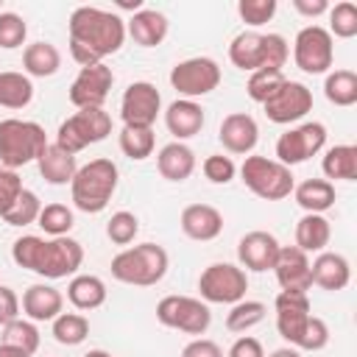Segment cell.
Returning a JSON list of instances; mask_svg holds the SVG:
<instances>
[{
  "mask_svg": "<svg viewBox=\"0 0 357 357\" xmlns=\"http://www.w3.org/2000/svg\"><path fill=\"white\" fill-rule=\"evenodd\" d=\"M70 56L81 67L100 64L106 56L117 53L126 42V20L98 6H78L67 22Z\"/></svg>",
  "mask_w": 357,
  "mask_h": 357,
  "instance_id": "obj_1",
  "label": "cell"
},
{
  "mask_svg": "<svg viewBox=\"0 0 357 357\" xmlns=\"http://www.w3.org/2000/svg\"><path fill=\"white\" fill-rule=\"evenodd\" d=\"M14 265L33 271L45 279H67L75 276V271L84 262V245L73 237H39V234H22L11 245Z\"/></svg>",
  "mask_w": 357,
  "mask_h": 357,
  "instance_id": "obj_2",
  "label": "cell"
},
{
  "mask_svg": "<svg viewBox=\"0 0 357 357\" xmlns=\"http://www.w3.org/2000/svg\"><path fill=\"white\" fill-rule=\"evenodd\" d=\"M117 181H120V170L112 159L98 156V159L86 162L84 167H78V173L70 181V195H73L75 209H81L86 215L103 212L117 190Z\"/></svg>",
  "mask_w": 357,
  "mask_h": 357,
  "instance_id": "obj_3",
  "label": "cell"
},
{
  "mask_svg": "<svg viewBox=\"0 0 357 357\" xmlns=\"http://www.w3.org/2000/svg\"><path fill=\"white\" fill-rule=\"evenodd\" d=\"M290 56L287 39L282 33H259V31H243L229 45V59L243 73L257 70H282Z\"/></svg>",
  "mask_w": 357,
  "mask_h": 357,
  "instance_id": "obj_4",
  "label": "cell"
},
{
  "mask_svg": "<svg viewBox=\"0 0 357 357\" xmlns=\"http://www.w3.org/2000/svg\"><path fill=\"white\" fill-rule=\"evenodd\" d=\"M170 265V257L162 245L156 243H139L134 248H123L114 259H112V276L123 284H134V287H153L156 282L165 279Z\"/></svg>",
  "mask_w": 357,
  "mask_h": 357,
  "instance_id": "obj_5",
  "label": "cell"
},
{
  "mask_svg": "<svg viewBox=\"0 0 357 357\" xmlns=\"http://www.w3.org/2000/svg\"><path fill=\"white\" fill-rule=\"evenodd\" d=\"M47 148L45 128L33 120L6 117L0 120V165L8 170L25 167L42 156Z\"/></svg>",
  "mask_w": 357,
  "mask_h": 357,
  "instance_id": "obj_6",
  "label": "cell"
},
{
  "mask_svg": "<svg viewBox=\"0 0 357 357\" xmlns=\"http://www.w3.org/2000/svg\"><path fill=\"white\" fill-rule=\"evenodd\" d=\"M112 134V117L106 109H78L75 114H70L67 120H61L59 131H56V145L75 156L84 148L103 142Z\"/></svg>",
  "mask_w": 357,
  "mask_h": 357,
  "instance_id": "obj_7",
  "label": "cell"
},
{
  "mask_svg": "<svg viewBox=\"0 0 357 357\" xmlns=\"http://www.w3.org/2000/svg\"><path fill=\"white\" fill-rule=\"evenodd\" d=\"M240 178L262 201H282L296 187L290 167L268 156H245V162L240 165Z\"/></svg>",
  "mask_w": 357,
  "mask_h": 357,
  "instance_id": "obj_8",
  "label": "cell"
},
{
  "mask_svg": "<svg viewBox=\"0 0 357 357\" xmlns=\"http://www.w3.org/2000/svg\"><path fill=\"white\" fill-rule=\"evenodd\" d=\"M201 298L209 304H237L245 298L248 276L240 265L231 262H212L198 276Z\"/></svg>",
  "mask_w": 357,
  "mask_h": 357,
  "instance_id": "obj_9",
  "label": "cell"
},
{
  "mask_svg": "<svg viewBox=\"0 0 357 357\" xmlns=\"http://www.w3.org/2000/svg\"><path fill=\"white\" fill-rule=\"evenodd\" d=\"M156 321L167 329H178L187 335H204L212 324V312L206 301L192 296H165L156 304Z\"/></svg>",
  "mask_w": 357,
  "mask_h": 357,
  "instance_id": "obj_10",
  "label": "cell"
},
{
  "mask_svg": "<svg viewBox=\"0 0 357 357\" xmlns=\"http://www.w3.org/2000/svg\"><path fill=\"white\" fill-rule=\"evenodd\" d=\"M293 61L307 75H324L329 73L335 61V39L321 25H307L296 33L293 42Z\"/></svg>",
  "mask_w": 357,
  "mask_h": 357,
  "instance_id": "obj_11",
  "label": "cell"
},
{
  "mask_svg": "<svg viewBox=\"0 0 357 357\" xmlns=\"http://www.w3.org/2000/svg\"><path fill=\"white\" fill-rule=\"evenodd\" d=\"M170 86L187 98V100H195V98H204L209 95L212 89L220 86V67L215 59L209 56H192V59H184L178 61L173 70H170Z\"/></svg>",
  "mask_w": 357,
  "mask_h": 357,
  "instance_id": "obj_12",
  "label": "cell"
},
{
  "mask_svg": "<svg viewBox=\"0 0 357 357\" xmlns=\"http://www.w3.org/2000/svg\"><path fill=\"white\" fill-rule=\"evenodd\" d=\"M326 145V126L318 120L301 123L296 128H287L284 134H279L276 139V162H282L284 167L301 165L307 159H312L315 153H321Z\"/></svg>",
  "mask_w": 357,
  "mask_h": 357,
  "instance_id": "obj_13",
  "label": "cell"
},
{
  "mask_svg": "<svg viewBox=\"0 0 357 357\" xmlns=\"http://www.w3.org/2000/svg\"><path fill=\"white\" fill-rule=\"evenodd\" d=\"M159 112H162V95L151 81H134V84L126 86V92L120 98V120H123V126L153 128Z\"/></svg>",
  "mask_w": 357,
  "mask_h": 357,
  "instance_id": "obj_14",
  "label": "cell"
},
{
  "mask_svg": "<svg viewBox=\"0 0 357 357\" xmlns=\"http://www.w3.org/2000/svg\"><path fill=\"white\" fill-rule=\"evenodd\" d=\"M112 84H114V73L103 61L92 64V67H81L75 81L70 84V92H67L70 103L75 109H103Z\"/></svg>",
  "mask_w": 357,
  "mask_h": 357,
  "instance_id": "obj_15",
  "label": "cell"
},
{
  "mask_svg": "<svg viewBox=\"0 0 357 357\" xmlns=\"http://www.w3.org/2000/svg\"><path fill=\"white\" fill-rule=\"evenodd\" d=\"M265 109V117L271 123H279V126H290L296 120H301L307 112H312V92L307 84L301 81H284L279 86V92L262 106Z\"/></svg>",
  "mask_w": 357,
  "mask_h": 357,
  "instance_id": "obj_16",
  "label": "cell"
},
{
  "mask_svg": "<svg viewBox=\"0 0 357 357\" xmlns=\"http://www.w3.org/2000/svg\"><path fill=\"white\" fill-rule=\"evenodd\" d=\"M273 307H276V332H279V337L287 340L296 349V343L301 340V332H304V326L312 315L307 293H284L282 290L276 296Z\"/></svg>",
  "mask_w": 357,
  "mask_h": 357,
  "instance_id": "obj_17",
  "label": "cell"
},
{
  "mask_svg": "<svg viewBox=\"0 0 357 357\" xmlns=\"http://www.w3.org/2000/svg\"><path fill=\"white\" fill-rule=\"evenodd\" d=\"M279 248H282V245H279V240H276L271 231L254 229V231L243 234L240 243H237L240 268H243V271H254V273L273 271L276 257H279Z\"/></svg>",
  "mask_w": 357,
  "mask_h": 357,
  "instance_id": "obj_18",
  "label": "cell"
},
{
  "mask_svg": "<svg viewBox=\"0 0 357 357\" xmlns=\"http://www.w3.org/2000/svg\"><path fill=\"white\" fill-rule=\"evenodd\" d=\"M276 282L284 293H307L312 287L310 279V257L296 245H282L276 265H273Z\"/></svg>",
  "mask_w": 357,
  "mask_h": 357,
  "instance_id": "obj_19",
  "label": "cell"
},
{
  "mask_svg": "<svg viewBox=\"0 0 357 357\" xmlns=\"http://www.w3.org/2000/svg\"><path fill=\"white\" fill-rule=\"evenodd\" d=\"M218 139L220 145L229 151V153H237V156H245L257 148L259 142V126L251 114L245 112H231L223 117L220 123V131H218Z\"/></svg>",
  "mask_w": 357,
  "mask_h": 357,
  "instance_id": "obj_20",
  "label": "cell"
},
{
  "mask_svg": "<svg viewBox=\"0 0 357 357\" xmlns=\"http://www.w3.org/2000/svg\"><path fill=\"white\" fill-rule=\"evenodd\" d=\"M178 223H181V231L190 240H198V243H209L223 231V215L212 204H190V206H184Z\"/></svg>",
  "mask_w": 357,
  "mask_h": 357,
  "instance_id": "obj_21",
  "label": "cell"
},
{
  "mask_svg": "<svg viewBox=\"0 0 357 357\" xmlns=\"http://www.w3.org/2000/svg\"><path fill=\"white\" fill-rule=\"evenodd\" d=\"M310 279L321 290H332L335 293V290H343L351 282V265L337 251H321L310 262Z\"/></svg>",
  "mask_w": 357,
  "mask_h": 357,
  "instance_id": "obj_22",
  "label": "cell"
},
{
  "mask_svg": "<svg viewBox=\"0 0 357 357\" xmlns=\"http://www.w3.org/2000/svg\"><path fill=\"white\" fill-rule=\"evenodd\" d=\"M20 307L28 315V321H33V324L36 321H53V318H59L64 312V296L53 284L36 282L22 293Z\"/></svg>",
  "mask_w": 357,
  "mask_h": 357,
  "instance_id": "obj_23",
  "label": "cell"
},
{
  "mask_svg": "<svg viewBox=\"0 0 357 357\" xmlns=\"http://www.w3.org/2000/svg\"><path fill=\"white\" fill-rule=\"evenodd\" d=\"M204 120H206V117H204L201 103L187 100V98H176V100L165 109V126H167V131L176 137V142L201 134Z\"/></svg>",
  "mask_w": 357,
  "mask_h": 357,
  "instance_id": "obj_24",
  "label": "cell"
},
{
  "mask_svg": "<svg viewBox=\"0 0 357 357\" xmlns=\"http://www.w3.org/2000/svg\"><path fill=\"white\" fill-rule=\"evenodd\" d=\"M170 31V22L162 11L156 8H142L137 14H131V20H126V33L139 45V47H156L165 42Z\"/></svg>",
  "mask_w": 357,
  "mask_h": 357,
  "instance_id": "obj_25",
  "label": "cell"
},
{
  "mask_svg": "<svg viewBox=\"0 0 357 357\" xmlns=\"http://www.w3.org/2000/svg\"><path fill=\"white\" fill-rule=\"evenodd\" d=\"M156 170L162 178L167 181H187L195 170V153L190 145L184 142H167L159 153H156Z\"/></svg>",
  "mask_w": 357,
  "mask_h": 357,
  "instance_id": "obj_26",
  "label": "cell"
},
{
  "mask_svg": "<svg viewBox=\"0 0 357 357\" xmlns=\"http://www.w3.org/2000/svg\"><path fill=\"white\" fill-rule=\"evenodd\" d=\"M293 198H296V204H298L304 212H310V215H324L326 209L335 206L337 192H335V184L326 181V178H304L301 184L293 187Z\"/></svg>",
  "mask_w": 357,
  "mask_h": 357,
  "instance_id": "obj_27",
  "label": "cell"
},
{
  "mask_svg": "<svg viewBox=\"0 0 357 357\" xmlns=\"http://www.w3.org/2000/svg\"><path fill=\"white\" fill-rule=\"evenodd\" d=\"M36 167H39V176L47 181V184H70L73 176L78 173V165H75V156L64 153L56 142H47V148L42 151V156L36 159Z\"/></svg>",
  "mask_w": 357,
  "mask_h": 357,
  "instance_id": "obj_28",
  "label": "cell"
},
{
  "mask_svg": "<svg viewBox=\"0 0 357 357\" xmlns=\"http://www.w3.org/2000/svg\"><path fill=\"white\" fill-rule=\"evenodd\" d=\"M106 282L95 273H78L70 279L67 284V298L75 310L81 312H89V310H98L103 301H106Z\"/></svg>",
  "mask_w": 357,
  "mask_h": 357,
  "instance_id": "obj_29",
  "label": "cell"
},
{
  "mask_svg": "<svg viewBox=\"0 0 357 357\" xmlns=\"http://www.w3.org/2000/svg\"><path fill=\"white\" fill-rule=\"evenodd\" d=\"M332 237V226L324 215H310L304 212L296 223V248H301L304 254H321L326 251Z\"/></svg>",
  "mask_w": 357,
  "mask_h": 357,
  "instance_id": "obj_30",
  "label": "cell"
},
{
  "mask_svg": "<svg viewBox=\"0 0 357 357\" xmlns=\"http://www.w3.org/2000/svg\"><path fill=\"white\" fill-rule=\"evenodd\" d=\"M61 67V53L53 42H33L22 50V70L28 78H50Z\"/></svg>",
  "mask_w": 357,
  "mask_h": 357,
  "instance_id": "obj_31",
  "label": "cell"
},
{
  "mask_svg": "<svg viewBox=\"0 0 357 357\" xmlns=\"http://www.w3.org/2000/svg\"><path fill=\"white\" fill-rule=\"evenodd\" d=\"M321 170L335 181H354L357 178V148L354 145H332L326 148L324 159H321Z\"/></svg>",
  "mask_w": 357,
  "mask_h": 357,
  "instance_id": "obj_32",
  "label": "cell"
},
{
  "mask_svg": "<svg viewBox=\"0 0 357 357\" xmlns=\"http://www.w3.org/2000/svg\"><path fill=\"white\" fill-rule=\"evenodd\" d=\"M33 100V81L25 73L3 70L0 73V106L3 109H25Z\"/></svg>",
  "mask_w": 357,
  "mask_h": 357,
  "instance_id": "obj_33",
  "label": "cell"
},
{
  "mask_svg": "<svg viewBox=\"0 0 357 357\" xmlns=\"http://www.w3.org/2000/svg\"><path fill=\"white\" fill-rule=\"evenodd\" d=\"M324 95L329 103L346 109L357 103V73L351 70H332L324 78Z\"/></svg>",
  "mask_w": 357,
  "mask_h": 357,
  "instance_id": "obj_34",
  "label": "cell"
},
{
  "mask_svg": "<svg viewBox=\"0 0 357 357\" xmlns=\"http://www.w3.org/2000/svg\"><path fill=\"white\" fill-rule=\"evenodd\" d=\"M117 139H120V151H123L128 159H134V162L148 159V156L153 153V148H156V134H153V128L123 126Z\"/></svg>",
  "mask_w": 357,
  "mask_h": 357,
  "instance_id": "obj_35",
  "label": "cell"
},
{
  "mask_svg": "<svg viewBox=\"0 0 357 357\" xmlns=\"http://www.w3.org/2000/svg\"><path fill=\"white\" fill-rule=\"evenodd\" d=\"M0 343L6 346H14L25 354H33L39 349V329L33 321L28 318H14L11 324L3 326V335H0Z\"/></svg>",
  "mask_w": 357,
  "mask_h": 357,
  "instance_id": "obj_36",
  "label": "cell"
},
{
  "mask_svg": "<svg viewBox=\"0 0 357 357\" xmlns=\"http://www.w3.org/2000/svg\"><path fill=\"white\" fill-rule=\"evenodd\" d=\"M268 307L262 301H254V298H243L237 304H231L229 315H226V329L229 332H248L254 329L257 324H262Z\"/></svg>",
  "mask_w": 357,
  "mask_h": 357,
  "instance_id": "obj_37",
  "label": "cell"
},
{
  "mask_svg": "<svg viewBox=\"0 0 357 357\" xmlns=\"http://www.w3.org/2000/svg\"><path fill=\"white\" fill-rule=\"evenodd\" d=\"M53 337L61 346H78L89 337V321L81 312H61L53 318Z\"/></svg>",
  "mask_w": 357,
  "mask_h": 357,
  "instance_id": "obj_38",
  "label": "cell"
},
{
  "mask_svg": "<svg viewBox=\"0 0 357 357\" xmlns=\"http://www.w3.org/2000/svg\"><path fill=\"white\" fill-rule=\"evenodd\" d=\"M284 81H287V78H284L282 70H257V73L248 75L245 92H248V98H251L254 103H262V106H265V103L279 92V86H282Z\"/></svg>",
  "mask_w": 357,
  "mask_h": 357,
  "instance_id": "obj_39",
  "label": "cell"
},
{
  "mask_svg": "<svg viewBox=\"0 0 357 357\" xmlns=\"http://www.w3.org/2000/svg\"><path fill=\"white\" fill-rule=\"evenodd\" d=\"M36 223L50 237H67L70 229L75 226V218H73V209L70 206H64V204H47V206H42Z\"/></svg>",
  "mask_w": 357,
  "mask_h": 357,
  "instance_id": "obj_40",
  "label": "cell"
},
{
  "mask_svg": "<svg viewBox=\"0 0 357 357\" xmlns=\"http://www.w3.org/2000/svg\"><path fill=\"white\" fill-rule=\"evenodd\" d=\"M329 36H340V39H351L357 36V6L351 0L335 3L329 6Z\"/></svg>",
  "mask_w": 357,
  "mask_h": 357,
  "instance_id": "obj_41",
  "label": "cell"
},
{
  "mask_svg": "<svg viewBox=\"0 0 357 357\" xmlns=\"http://www.w3.org/2000/svg\"><path fill=\"white\" fill-rule=\"evenodd\" d=\"M39 212H42L39 195H36L33 190H22L20 198L14 201V206L3 215V220H6L8 226H28V223H36Z\"/></svg>",
  "mask_w": 357,
  "mask_h": 357,
  "instance_id": "obj_42",
  "label": "cell"
},
{
  "mask_svg": "<svg viewBox=\"0 0 357 357\" xmlns=\"http://www.w3.org/2000/svg\"><path fill=\"white\" fill-rule=\"evenodd\" d=\"M137 234H139V220H137V215L128 212V209L114 212V215L109 218V223H106V237H109L114 245H128V243H134Z\"/></svg>",
  "mask_w": 357,
  "mask_h": 357,
  "instance_id": "obj_43",
  "label": "cell"
},
{
  "mask_svg": "<svg viewBox=\"0 0 357 357\" xmlns=\"http://www.w3.org/2000/svg\"><path fill=\"white\" fill-rule=\"evenodd\" d=\"M25 36H28L25 20L14 11H0V47L14 50V47L25 45Z\"/></svg>",
  "mask_w": 357,
  "mask_h": 357,
  "instance_id": "obj_44",
  "label": "cell"
},
{
  "mask_svg": "<svg viewBox=\"0 0 357 357\" xmlns=\"http://www.w3.org/2000/svg\"><path fill=\"white\" fill-rule=\"evenodd\" d=\"M237 14H240V20H243L245 25L259 28V25H265V22L273 20V14H276V0H240V3H237Z\"/></svg>",
  "mask_w": 357,
  "mask_h": 357,
  "instance_id": "obj_45",
  "label": "cell"
},
{
  "mask_svg": "<svg viewBox=\"0 0 357 357\" xmlns=\"http://www.w3.org/2000/svg\"><path fill=\"white\" fill-rule=\"evenodd\" d=\"M204 176L212 181V184H229L234 176H237V165L231 156H223V153H212L204 159Z\"/></svg>",
  "mask_w": 357,
  "mask_h": 357,
  "instance_id": "obj_46",
  "label": "cell"
},
{
  "mask_svg": "<svg viewBox=\"0 0 357 357\" xmlns=\"http://www.w3.org/2000/svg\"><path fill=\"white\" fill-rule=\"evenodd\" d=\"M329 343V326L324 318L318 315H310L304 332H301V340L296 343V349H304V351H321L324 346Z\"/></svg>",
  "mask_w": 357,
  "mask_h": 357,
  "instance_id": "obj_47",
  "label": "cell"
},
{
  "mask_svg": "<svg viewBox=\"0 0 357 357\" xmlns=\"http://www.w3.org/2000/svg\"><path fill=\"white\" fill-rule=\"evenodd\" d=\"M22 190L25 187H22V178L17 176V170H8L0 165V218L14 206V201L20 198Z\"/></svg>",
  "mask_w": 357,
  "mask_h": 357,
  "instance_id": "obj_48",
  "label": "cell"
},
{
  "mask_svg": "<svg viewBox=\"0 0 357 357\" xmlns=\"http://www.w3.org/2000/svg\"><path fill=\"white\" fill-rule=\"evenodd\" d=\"M14 318H20V298L11 287L0 284V326L11 324Z\"/></svg>",
  "mask_w": 357,
  "mask_h": 357,
  "instance_id": "obj_49",
  "label": "cell"
},
{
  "mask_svg": "<svg viewBox=\"0 0 357 357\" xmlns=\"http://www.w3.org/2000/svg\"><path fill=\"white\" fill-rule=\"evenodd\" d=\"M181 357H223L220 346L209 337H192L184 349H181Z\"/></svg>",
  "mask_w": 357,
  "mask_h": 357,
  "instance_id": "obj_50",
  "label": "cell"
},
{
  "mask_svg": "<svg viewBox=\"0 0 357 357\" xmlns=\"http://www.w3.org/2000/svg\"><path fill=\"white\" fill-rule=\"evenodd\" d=\"M226 357H265V349H262V343L257 337L243 335V337H237L231 343V349H229Z\"/></svg>",
  "mask_w": 357,
  "mask_h": 357,
  "instance_id": "obj_51",
  "label": "cell"
},
{
  "mask_svg": "<svg viewBox=\"0 0 357 357\" xmlns=\"http://www.w3.org/2000/svg\"><path fill=\"white\" fill-rule=\"evenodd\" d=\"M293 8L304 17H321L329 11V3L326 0H293Z\"/></svg>",
  "mask_w": 357,
  "mask_h": 357,
  "instance_id": "obj_52",
  "label": "cell"
},
{
  "mask_svg": "<svg viewBox=\"0 0 357 357\" xmlns=\"http://www.w3.org/2000/svg\"><path fill=\"white\" fill-rule=\"evenodd\" d=\"M117 8H123V11H131V14H137V11H142L145 6H142V0H117Z\"/></svg>",
  "mask_w": 357,
  "mask_h": 357,
  "instance_id": "obj_53",
  "label": "cell"
},
{
  "mask_svg": "<svg viewBox=\"0 0 357 357\" xmlns=\"http://www.w3.org/2000/svg\"><path fill=\"white\" fill-rule=\"evenodd\" d=\"M268 357H301V354H298V349H293V346H282V349L271 351Z\"/></svg>",
  "mask_w": 357,
  "mask_h": 357,
  "instance_id": "obj_54",
  "label": "cell"
},
{
  "mask_svg": "<svg viewBox=\"0 0 357 357\" xmlns=\"http://www.w3.org/2000/svg\"><path fill=\"white\" fill-rule=\"evenodd\" d=\"M0 357H31V354H25V351H20V349H14V346L0 343Z\"/></svg>",
  "mask_w": 357,
  "mask_h": 357,
  "instance_id": "obj_55",
  "label": "cell"
},
{
  "mask_svg": "<svg viewBox=\"0 0 357 357\" xmlns=\"http://www.w3.org/2000/svg\"><path fill=\"white\" fill-rule=\"evenodd\" d=\"M84 357H112L109 351H103V349H92V351H86Z\"/></svg>",
  "mask_w": 357,
  "mask_h": 357,
  "instance_id": "obj_56",
  "label": "cell"
},
{
  "mask_svg": "<svg viewBox=\"0 0 357 357\" xmlns=\"http://www.w3.org/2000/svg\"><path fill=\"white\" fill-rule=\"evenodd\" d=\"M0 8H3V0H0Z\"/></svg>",
  "mask_w": 357,
  "mask_h": 357,
  "instance_id": "obj_57",
  "label": "cell"
}]
</instances>
